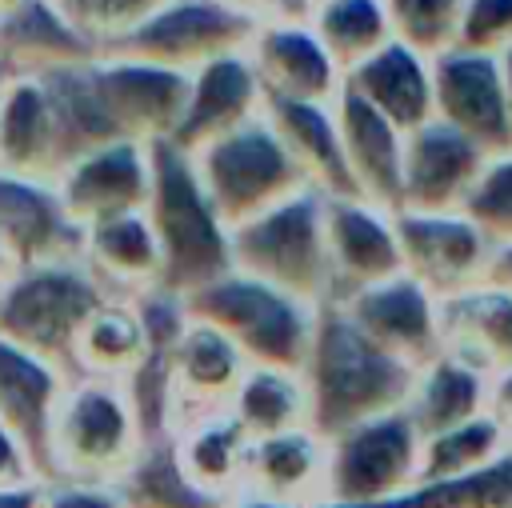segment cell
<instances>
[{"mask_svg":"<svg viewBox=\"0 0 512 508\" xmlns=\"http://www.w3.org/2000/svg\"><path fill=\"white\" fill-rule=\"evenodd\" d=\"M416 372L420 368L372 344L336 304H324L304 364L308 424L320 436H336L360 420L396 412L404 408Z\"/></svg>","mask_w":512,"mask_h":508,"instance_id":"cell-1","label":"cell"},{"mask_svg":"<svg viewBox=\"0 0 512 508\" xmlns=\"http://www.w3.org/2000/svg\"><path fill=\"white\" fill-rule=\"evenodd\" d=\"M136 396L124 380L80 376L64 388L48 432V480L120 484L148 448Z\"/></svg>","mask_w":512,"mask_h":508,"instance_id":"cell-2","label":"cell"},{"mask_svg":"<svg viewBox=\"0 0 512 508\" xmlns=\"http://www.w3.org/2000/svg\"><path fill=\"white\" fill-rule=\"evenodd\" d=\"M184 312L220 328L244 352L248 364L296 368V372H304V364H308L316 316H320V308H312L248 272H236V268L224 272L220 280L188 292Z\"/></svg>","mask_w":512,"mask_h":508,"instance_id":"cell-3","label":"cell"},{"mask_svg":"<svg viewBox=\"0 0 512 508\" xmlns=\"http://www.w3.org/2000/svg\"><path fill=\"white\" fill-rule=\"evenodd\" d=\"M196 152L200 156L192 160V168L200 176V188L228 232L312 188L276 128L268 124L264 108Z\"/></svg>","mask_w":512,"mask_h":508,"instance_id":"cell-4","label":"cell"},{"mask_svg":"<svg viewBox=\"0 0 512 508\" xmlns=\"http://www.w3.org/2000/svg\"><path fill=\"white\" fill-rule=\"evenodd\" d=\"M156 244H160V276L172 292H196L224 272H232V240L208 204L200 176L184 148L156 144Z\"/></svg>","mask_w":512,"mask_h":508,"instance_id":"cell-5","label":"cell"},{"mask_svg":"<svg viewBox=\"0 0 512 508\" xmlns=\"http://www.w3.org/2000/svg\"><path fill=\"white\" fill-rule=\"evenodd\" d=\"M232 268L248 272L312 308L332 300V268L324 248V196L316 188L296 192L272 212L228 232Z\"/></svg>","mask_w":512,"mask_h":508,"instance_id":"cell-6","label":"cell"},{"mask_svg":"<svg viewBox=\"0 0 512 508\" xmlns=\"http://www.w3.org/2000/svg\"><path fill=\"white\" fill-rule=\"evenodd\" d=\"M424 436L404 408L360 420L328 436V476L320 508H368L420 484Z\"/></svg>","mask_w":512,"mask_h":508,"instance_id":"cell-7","label":"cell"},{"mask_svg":"<svg viewBox=\"0 0 512 508\" xmlns=\"http://www.w3.org/2000/svg\"><path fill=\"white\" fill-rule=\"evenodd\" d=\"M432 64V108L444 124L472 136L488 156L512 152L508 128V96H504V64L492 52L448 48L428 60Z\"/></svg>","mask_w":512,"mask_h":508,"instance_id":"cell-8","label":"cell"},{"mask_svg":"<svg viewBox=\"0 0 512 508\" xmlns=\"http://www.w3.org/2000/svg\"><path fill=\"white\" fill-rule=\"evenodd\" d=\"M372 344L396 360L424 368L444 352L440 344V300L408 272H396L380 284H368L336 304Z\"/></svg>","mask_w":512,"mask_h":508,"instance_id":"cell-9","label":"cell"},{"mask_svg":"<svg viewBox=\"0 0 512 508\" xmlns=\"http://www.w3.org/2000/svg\"><path fill=\"white\" fill-rule=\"evenodd\" d=\"M404 272L416 276L436 300L484 276L492 244L460 212H396L392 216Z\"/></svg>","mask_w":512,"mask_h":508,"instance_id":"cell-10","label":"cell"},{"mask_svg":"<svg viewBox=\"0 0 512 508\" xmlns=\"http://www.w3.org/2000/svg\"><path fill=\"white\" fill-rule=\"evenodd\" d=\"M96 304V292L72 276L28 280L0 304V340L64 368V360L72 364L76 332L84 328Z\"/></svg>","mask_w":512,"mask_h":508,"instance_id":"cell-11","label":"cell"},{"mask_svg":"<svg viewBox=\"0 0 512 508\" xmlns=\"http://www.w3.org/2000/svg\"><path fill=\"white\" fill-rule=\"evenodd\" d=\"M492 156L460 128L432 116L404 136V208L400 212H456Z\"/></svg>","mask_w":512,"mask_h":508,"instance_id":"cell-12","label":"cell"},{"mask_svg":"<svg viewBox=\"0 0 512 508\" xmlns=\"http://www.w3.org/2000/svg\"><path fill=\"white\" fill-rule=\"evenodd\" d=\"M324 248H328V268H332L328 304H340L344 296L404 272L392 216L364 200L324 196Z\"/></svg>","mask_w":512,"mask_h":508,"instance_id":"cell-13","label":"cell"},{"mask_svg":"<svg viewBox=\"0 0 512 508\" xmlns=\"http://www.w3.org/2000/svg\"><path fill=\"white\" fill-rule=\"evenodd\" d=\"M248 64L268 100L332 104L344 88V72L324 52L316 32L304 24L256 28V36L248 44Z\"/></svg>","mask_w":512,"mask_h":508,"instance_id":"cell-14","label":"cell"},{"mask_svg":"<svg viewBox=\"0 0 512 508\" xmlns=\"http://www.w3.org/2000/svg\"><path fill=\"white\" fill-rule=\"evenodd\" d=\"M332 116L344 140L348 168L356 176L360 200L396 216L404 208V132L392 128L360 92L348 84L332 100Z\"/></svg>","mask_w":512,"mask_h":508,"instance_id":"cell-15","label":"cell"},{"mask_svg":"<svg viewBox=\"0 0 512 508\" xmlns=\"http://www.w3.org/2000/svg\"><path fill=\"white\" fill-rule=\"evenodd\" d=\"M440 344L488 380L512 368V292L476 280L440 296Z\"/></svg>","mask_w":512,"mask_h":508,"instance_id":"cell-16","label":"cell"},{"mask_svg":"<svg viewBox=\"0 0 512 508\" xmlns=\"http://www.w3.org/2000/svg\"><path fill=\"white\" fill-rule=\"evenodd\" d=\"M68 380L60 364L0 340V424L28 448L48 480V432Z\"/></svg>","mask_w":512,"mask_h":508,"instance_id":"cell-17","label":"cell"},{"mask_svg":"<svg viewBox=\"0 0 512 508\" xmlns=\"http://www.w3.org/2000/svg\"><path fill=\"white\" fill-rule=\"evenodd\" d=\"M264 108V92L256 84V72L248 64V52H228L216 56L212 64H204L192 76V96L176 132V144L188 148H204L216 136L240 128L244 120H252Z\"/></svg>","mask_w":512,"mask_h":508,"instance_id":"cell-18","label":"cell"},{"mask_svg":"<svg viewBox=\"0 0 512 508\" xmlns=\"http://www.w3.org/2000/svg\"><path fill=\"white\" fill-rule=\"evenodd\" d=\"M324 476H328V436H320L312 424L256 436L248 444L244 484L256 492L296 500L304 508H320Z\"/></svg>","mask_w":512,"mask_h":508,"instance_id":"cell-19","label":"cell"},{"mask_svg":"<svg viewBox=\"0 0 512 508\" xmlns=\"http://www.w3.org/2000/svg\"><path fill=\"white\" fill-rule=\"evenodd\" d=\"M344 84L352 92H360L404 136L436 116V108H432V64H428V56H420L416 48H408L400 40H388L376 56L356 64L344 76Z\"/></svg>","mask_w":512,"mask_h":508,"instance_id":"cell-20","label":"cell"},{"mask_svg":"<svg viewBox=\"0 0 512 508\" xmlns=\"http://www.w3.org/2000/svg\"><path fill=\"white\" fill-rule=\"evenodd\" d=\"M248 444H252V436L232 416V408L168 432V448H172L180 476L200 496H208L216 504H224V496H232L244 484Z\"/></svg>","mask_w":512,"mask_h":508,"instance_id":"cell-21","label":"cell"},{"mask_svg":"<svg viewBox=\"0 0 512 508\" xmlns=\"http://www.w3.org/2000/svg\"><path fill=\"white\" fill-rule=\"evenodd\" d=\"M488 384L492 380L484 372L456 360L452 352H440L436 360H428L416 372L404 412L416 424V432L428 440L436 432H448V428L488 412Z\"/></svg>","mask_w":512,"mask_h":508,"instance_id":"cell-22","label":"cell"},{"mask_svg":"<svg viewBox=\"0 0 512 508\" xmlns=\"http://www.w3.org/2000/svg\"><path fill=\"white\" fill-rule=\"evenodd\" d=\"M148 356H152L148 324L128 308H104V304L92 308V316L84 320L72 344V364L84 376L124 380V384L148 364Z\"/></svg>","mask_w":512,"mask_h":508,"instance_id":"cell-23","label":"cell"},{"mask_svg":"<svg viewBox=\"0 0 512 508\" xmlns=\"http://www.w3.org/2000/svg\"><path fill=\"white\" fill-rule=\"evenodd\" d=\"M232 416L244 424V432L252 440L308 424V384H304V372L248 364V372H244V380H240V388L232 396Z\"/></svg>","mask_w":512,"mask_h":508,"instance_id":"cell-24","label":"cell"},{"mask_svg":"<svg viewBox=\"0 0 512 508\" xmlns=\"http://www.w3.org/2000/svg\"><path fill=\"white\" fill-rule=\"evenodd\" d=\"M308 28L316 32V40L324 44V52L336 60L344 76L368 56H376L388 40H396L384 0H324L312 8Z\"/></svg>","mask_w":512,"mask_h":508,"instance_id":"cell-25","label":"cell"},{"mask_svg":"<svg viewBox=\"0 0 512 508\" xmlns=\"http://www.w3.org/2000/svg\"><path fill=\"white\" fill-rule=\"evenodd\" d=\"M512 448V432L492 416V412H480L448 432H436L424 440V452H420V484L424 480H456V476H468L484 464H492L496 456H504Z\"/></svg>","mask_w":512,"mask_h":508,"instance_id":"cell-26","label":"cell"},{"mask_svg":"<svg viewBox=\"0 0 512 508\" xmlns=\"http://www.w3.org/2000/svg\"><path fill=\"white\" fill-rule=\"evenodd\" d=\"M148 192V168L140 164L136 148H108L92 156L72 180V204L96 212L100 220L128 216Z\"/></svg>","mask_w":512,"mask_h":508,"instance_id":"cell-27","label":"cell"},{"mask_svg":"<svg viewBox=\"0 0 512 508\" xmlns=\"http://www.w3.org/2000/svg\"><path fill=\"white\" fill-rule=\"evenodd\" d=\"M368 508H512V448L468 476L424 480L404 496Z\"/></svg>","mask_w":512,"mask_h":508,"instance_id":"cell-28","label":"cell"},{"mask_svg":"<svg viewBox=\"0 0 512 508\" xmlns=\"http://www.w3.org/2000/svg\"><path fill=\"white\" fill-rule=\"evenodd\" d=\"M384 12L392 24V36L432 60L456 48L464 0H384Z\"/></svg>","mask_w":512,"mask_h":508,"instance_id":"cell-29","label":"cell"},{"mask_svg":"<svg viewBox=\"0 0 512 508\" xmlns=\"http://www.w3.org/2000/svg\"><path fill=\"white\" fill-rule=\"evenodd\" d=\"M456 212L468 216L492 248L512 244V152L492 156L484 164V172L476 176Z\"/></svg>","mask_w":512,"mask_h":508,"instance_id":"cell-30","label":"cell"},{"mask_svg":"<svg viewBox=\"0 0 512 508\" xmlns=\"http://www.w3.org/2000/svg\"><path fill=\"white\" fill-rule=\"evenodd\" d=\"M96 248H100V260L116 276H160V244H156V232L140 216H132V212L128 216L100 220Z\"/></svg>","mask_w":512,"mask_h":508,"instance_id":"cell-31","label":"cell"},{"mask_svg":"<svg viewBox=\"0 0 512 508\" xmlns=\"http://www.w3.org/2000/svg\"><path fill=\"white\" fill-rule=\"evenodd\" d=\"M456 48L504 56L512 48V0H464Z\"/></svg>","mask_w":512,"mask_h":508,"instance_id":"cell-32","label":"cell"},{"mask_svg":"<svg viewBox=\"0 0 512 508\" xmlns=\"http://www.w3.org/2000/svg\"><path fill=\"white\" fill-rule=\"evenodd\" d=\"M40 508H128L120 484H88V480H44Z\"/></svg>","mask_w":512,"mask_h":508,"instance_id":"cell-33","label":"cell"},{"mask_svg":"<svg viewBox=\"0 0 512 508\" xmlns=\"http://www.w3.org/2000/svg\"><path fill=\"white\" fill-rule=\"evenodd\" d=\"M72 8L84 24L116 32V28H124L140 16H156L164 8V0H72Z\"/></svg>","mask_w":512,"mask_h":508,"instance_id":"cell-34","label":"cell"},{"mask_svg":"<svg viewBox=\"0 0 512 508\" xmlns=\"http://www.w3.org/2000/svg\"><path fill=\"white\" fill-rule=\"evenodd\" d=\"M28 480H44L36 460L28 456V448L0 424V488L8 484H28Z\"/></svg>","mask_w":512,"mask_h":508,"instance_id":"cell-35","label":"cell"},{"mask_svg":"<svg viewBox=\"0 0 512 508\" xmlns=\"http://www.w3.org/2000/svg\"><path fill=\"white\" fill-rule=\"evenodd\" d=\"M488 412L512 432V368L500 372V376L488 384Z\"/></svg>","mask_w":512,"mask_h":508,"instance_id":"cell-36","label":"cell"},{"mask_svg":"<svg viewBox=\"0 0 512 508\" xmlns=\"http://www.w3.org/2000/svg\"><path fill=\"white\" fill-rule=\"evenodd\" d=\"M220 508H304V504H296V500H280V496H268V492H256V488L240 484L232 496H224Z\"/></svg>","mask_w":512,"mask_h":508,"instance_id":"cell-37","label":"cell"},{"mask_svg":"<svg viewBox=\"0 0 512 508\" xmlns=\"http://www.w3.org/2000/svg\"><path fill=\"white\" fill-rule=\"evenodd\" d=\"M480 280H488V284H496V288L512 292V244L492 248V256H488V264H484V276H480Z\"/></svg>","mask_w":512,"mask_h":508,"instance_id":"cell-38","label":"cell"},{"mask_svg":"<svg viewBox=\"0 0 512 508\" xmlns=\"http://www.w3.org/2000/svg\"><path fill=\"white\" fill-rule=\"evenodd\" d=\"M40 492H44V480L8 484L0 488V508H40Z\"/></svg>","mask_w":512,"mask_h":508,"instance_id":"cell-39","label":"cell"},{"mask_svg":"<svg viewBox=\"0 0 512 508\" xmlns=\"http://www.w3.org/2000/svg\"><path fill=\"white\" fill-rule=\"evenodd\" d=\"M500 64H504V96H508V128H512V48L500 56Z\"/></svg>","mask_w":512,"mask_h":508,"instance_id":"cell-40","label":"cell"},{"mask_svg":"<svg viewBox=\"0 0 512 508\" xmlns=\"http://www.w3.org/2000/svg\"><path fill=\"white\" fill-rule=\"evenodd\" d=\"M224 4H232V8H244V12H256V0H224Z\"/></svg>","mask_w":512,"mask_h":508,"instance_id":"cell-41","label":"cell"}]
</instances>
